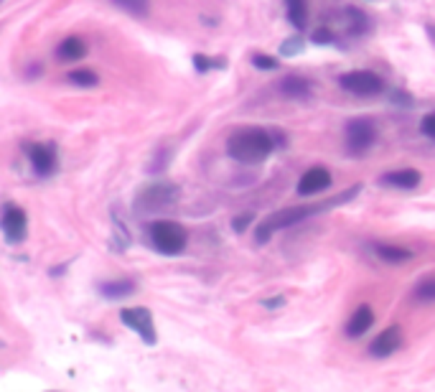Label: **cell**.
I'll return each mask as SVG.
<instances>
[{
  "instance_id": "cell-1",
  "label": "cell",
  "mask_w": 435,
  "mask_h": 392,
  "mask_svg": "<svg viewBox=\"0 0 435 392\" xmlns=\"http://www.w3.org/2000/svg\"><path fill=\"white\" fill-rule=\"evenodd\" d=\"M272 138L270 133L260 130V127H249V130H240L227 140V153L240 163H262L272 153Z\"/></svg>"
},
{
  "instance_id": "cell-2",
  "label": "cell",
  "mask_w": 435,
  "mask_h": 392,
  "mask_svg": "<svg viewBox=\"0 0 435 392\" xmlns=\"http://www.w3.org/2000/svg\"><path fill=\"white\" fill-rule=\"evenodd\" d=\"M151 242L158 253L163 255H178L186 248V230L178 222L171 219H158L151 224Z\"/></svg>"
},
{
  "instance_id": "cell-3",
  "label": "cell",
  "mask_w": 435,
  "mask_h": 392,
  "mask_svg": "<svg viewBox=\"0 0 435 392\" xmlns=\"http://www.w3.org/2000/svg\"><path fill=\"white\" fill-rule=\"evenodd\" d=\"M178 199V189L173 184L163 181V184H153V186L143 189L135 201V211L138 214H158V211L173 206V201Z\"/></svg>"
},
{
  "instance_id": "cell-4",
  "label": "cell",
  "mask_w": 435,
  "mask_h": 392,
  "mask_svg": "<svg viewBox=\"0 0 435 392\" xmlns=\"http://www.w3.org/2000/svg\"><path fill=\"white\" fill-rule=\"evenodd\" d=\"M331 204H333V201L321 204V206H296V209H283V211H278V214H272V217H267L265 222L257 227V242H267L275 230L290 227V224L301 222V219L311 217V214H316V211H321V209H326V206H331Z\"/></svg>"
},
{
  "instance_id": "cell-5",
  "label": "cell",
  "mask_w": 435,
  "mask_h": 392,
  "mask_svg": "<svg viewBox=\"0 0 435 392\" xmlns=\"http://www.w3.org/2000/svg\"><path fill=\"white\" fill-rule=\"evenodd\" d=\"M122 324L130 326L145 344H156L158 337H156V324H153V314L148 308H122L120 314Z\"/></svg>"
},
{
  "instance_id": "cell-6",
  "label": "cell",
  "mask_w": 435,
  "mask_h": 392,
  "mask_svg": "<svg viewBox=\"0 0 435 392\" xmlns=\"http://www.w3.org/2000/svg\"><path fill=\"white\" fill-rule=\"evenodd\" d=\"M341 87L351 95H377L382 90V79L375 72H349L338 79Z\"/></svg>"
},
{
  "instance_id": "cell-7",
  "label": "cell",
  "mask_w": 435,
  "mask_h": 392,
  "mask_svg": "<svg viewBox=\"0 0 435 392\" xmlns=\"http://www.w3.org/2000/svg\"><path fill=\"white\" fill-rule=\"evenodd\" d=\"M377 130L369 120H351L346 127V143H349L351 153H364L369 145L375 143Z\"/></svg>"
},
{
  "instance_id": "cell-8",
  "label": "cell",
  "mask_w": 435,
  "mask_h": 392,
  "mask_svg": "<svg viewBox=\"0 0 435 392\" xmlns=\"http://www.w3.org/2000/svg\"><path fill=\"white\" fill-rule=\"evenodd\" d=\"M328 186H331V174H328L326 169L316 166V169H308L301 176V181H298V194H301V196H313V194L326 191Z\"/></svg>"
},
{
  "instance_id": "cell-9",
  "label": "cell",
  "mask_w": 435,
  "mask_h": 392,
  "mask_svg": "<svg viewBox=\"0 0 435 392\" xmlns=\"http://www.w3.org/2000/svg\"><path fill=\"white\" fill-rule=\"evenodd\" d=\"M0 224H3V232H6L8 242H21L26 237V214L18 206H8L3 211Z\"/></svg>"
},
{
  "instance_id": "cell-10",
  "label": "cell",
  "mask_w": 435,
  "mask_h": 392,
  "mask_svg": "<svg viewBox=\"0 0 435 392\" xmlns=\"http://www.w3.org/2000/svg\"><path fill=\"white\" fill-rule=\"evenodd\" d=\"M399 344H402V332H399L397 326H390V329H385V332L372 341L369 351L375 356H390L392 351H397Z\"/></svg>"
},
{
  "instance_id": "cell-11",
  "label": "cell",
  "mask_w": 435,
  "mask_h": 392,
  "mask_svg": "<svg viewBox=\"0 0 435 392\" xmlns=\"http://www.w3.org/2000/svg\"><path fill=\"white\" fill-rule=\"evenodd\" d=\"M31 163H33V171L38 176H46L56 169V156L51 145H33L31 148Z\"/></svg>"
},
{
  "instance_id": "cell-12",
  "label": "cell",
  "mask_w": 435,
  "mask_h": 392,
  "mask_svg": "<svg viewBox=\"0 0 435 392\" xmlns=\"http://www.w3.org/2000/svg\"><path fill=\"white\" fill-rule=\"evenodd\" d=\"M372 324H375V314H372V308L359 306L357 311L351 314L349 324H346V334H349V337H362V334H367L369 329H372Z\"/></svg>"
},
{
  "instance_id": "cell-13",
  "label": "cell",
  "mask_w": 435,
  "mask_h": 392,
  "mask_svg": "<svg viewBox=\"0 0 435 392\" xmlns=\"http://www.w3.org/2000/svg\"><path fill=\"white\" fill-rule=\"evenodd\" d=\"M102 290V296L109 298V301H117V298H125V296H133L135 293V283L133 280H109V283H102L100 285Z\"/></svg>"
},
{
  "instance_id": "cell-14",
  "label": "cell",
  "mask_w": 435,
  "mask_h": 392,
  "mask_svg": "<svg viewBox=\"0 0 435 392\" xmlns=\"http://www.w3.org/2000/svg\"><path fill=\"white\" fill-rule=\"evenodd\" d=\"M85 51H87V46H85V41H82V38L69 36V38H64V41H61L59 48H56V56H59L61 61H74V59H82V56H85Z\"/></svg>"
},
{
  "instance_id": "cell-15",
  "label": "cell",
  "mask_w": 435,
  "mask_h": 392,
  "mask_svg": "<svg viewBox=\"0 0 435 392\" xmlns=\"http://www.w3.org/2000/svg\"><path fill=\"white\" fill-rule=\"evenodd\" d=\"M385 184L390 186H397V189H415L420 184V174L412 169H405V171H392V174L385 176Z\"/></svg>"
},
{
  "instance_id": "cell-16",
  "label": "cell",
  "mask_w": 435,
  "mask_h": 392,
  "mask_svg": "<svg viewBox=\"0 0 435 392\" xmlns=\"http://www.w3.org/2000/svg\"><path fill=\"white\" fill-rule=\"evenodd\" d=\"M285 6H288V18H290V23L296 26L298 31L306 28V21H308L306 0H285Z\"/></svg>"
},
{
  "instance_id": "cell-17",
  "label": "cell",
  "mask_w": 435,
  "mask_h": 392,
  "mask_svg": "<svg viewBox=\"0 0 435 392\" xmlns=\"http://www.w3.org/2000/svg\"><path fill=\"white\" fill-rule=\"evenodd\" d=\"M377 255L387 263H405V260L412 258L410 250L394 248V245H377Z\"/></svg>"
},
{
  "instance_id": "cell-18",
  "label": "cell",
  "mask_w": 435,
  "mask_h": 392,
  "mask_svg": "<svg viewBox=\"0 0 435 392\" xmlns=\"http://www.w3.org/2000/svg\"><path fill=\"white\" fill-rule=\"evenodd\" d=\"M280 90H283L288 97H306L311 92V85L301 77H288V79H283Z\"/></svg>"
},
{
  "instance_id": "cell-19",
  "label": "cell",
  "mask_w": 435,
  "mask_h": 392,
  "mask_svg": "<svg viewBox=\"0 0 435 392\" xmlns=\"http://www.w3.org/2000/svg\"><path fill=\"white\" fill-rule=\"evenodd\" d=\"M115 6L135 16V18H145L151 11V0H115Z\"/></svg>"
},
{
  "instance_id": "cell-20",
  "label": "cell",
  "mask_w": 435,
  "mask_h": 392,
  "mask_svg": "<svg viewBox=\"0 0 435 392\" xmlns=\"http://www.w3.org/2000/svg\"><path fill=\"white\" fill-rule=\"evenodd\" d=\"M69 82L77 87H95L97 82H100V77H97L92 69H77V72L69 74Z\"/></svg>"
},
{
  "instance_id": "cell-21",
  "label": "cell",
  "mask_w": 435,
  "mask_h": 392,
  "mask_svg": "<svg viewBox=\"0 0 435 392\" xmlns=\"http://www.w3.org/2000/svg\"><path fill=\"white\" fill-rule=\"evenodd\" d=\"M417 301H435V280H423L415 290Z\"/></svg>"
},
{
  "instance_id": "cell-22",
  "label": "cell",
  "mask_w": 435,
  "mask_h": 392,
  "mask_svg": "<svg viewBox=\"0 0 435 392\" xmlns=\"http://www.w3.org/2000/svg\"><path fill=\"white\" fill-rule=\"evenodd\" d=\"M252 64L257 69H278V61L272 59V56H265V54H254L252 56Z\"/></svg>"
},
{
  "instance_id": "cell-23",
  "label": "cell",
  "mask_w": 435,
  "mask_h": 392,
  "mask_svg": "<svg viewBox=\"0 0 435 392\" xmlns=\"http://www.w3.org/2000/svg\"><path fill=\"white\" fill-rule=\"evenodd\" d=\"M420 127H423V133L428 135V138H435V112L425 115L423 122H420Z\"/></svg>"
},
{
  "instance_id": "cell-24",
  "label": "cell",
  "mask_w": 435,
  "mask_h": 392,
  "mask_svg": "<svg viewBox=\"0 0 435 392\" xmlns=\"http://www.w3.org/2000/svg\"><path fill=\"white\" fill-rule=\"evenodd\" d=\"M249 222H252V214H242V217H237L235 222H232V227H235V232H242V230H247Z\"/></svg>"
},
{
  "instance_id": "cell-25",
  "label": "cell",
  "mask_w": 435,
  "mask_h": 392,
  "mask_svg": "<svg viewBox=\"0 0 435 392\" xmlns=\"http://www.w3.org/2000/svg\"><path fill=\"white\" fill-rule=\"evenodd\" d=\"M193 67L199 69V72H206V69L212 67V61L204 59V56H201V54H196V56H193Z\"/></svg>"
},
{
  "instance_id": "cell-26",
  "label": "cell",
  "mask_w": 435,
  "mask_h": 392,
  "mask_svg": "<svg viewBox=\"0 0 435 392\" xmlns=\"http://www.w3.org/2000/svg\"><path fill=\"white\" fill-rule=\"evenodd\" d=\"M313 41L316 43H326V41H331V36H328L326 28H321V31H316V33H313Z\"/></svg>"
},
{
  "instance_id": "cell-27",
  "label": "cell",
  "mask_w": 435,
  "mask_h": 392,
  "mask_svg": "<svg viewBox=\"0 0 435 392\" xmlns=\"http://www.w3.org/2000/svg\"><path fill=\"white\" fill-rule=\"evenodd\" d=\"M290 51H301V41H288V43H283V54L290 56Z\"/></svg>"
}]
</instances>
